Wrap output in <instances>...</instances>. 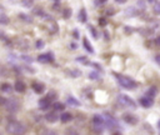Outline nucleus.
Masks as SVG:
<instances>
[{
    "instance_id": "nucleus-18",
    "label": "nucleus",
    "mask_w": 160,
    "mask_h": 135,
    "mask_svg": "<svg viewBox=\"0 0 160 135\" xmlns=\"http://www.w3.org/2000/svg\"><path fill=\"white\" fill-rule=\"evenodd\" d=\"M64 108H65V105L61 103H55L54 104V110L55 111H58V110H64Z\"/></svg>"
},
{
    "instance_id": "nucleus-32",
    "label": "nucleus",
    "mask_w": 160,
    "mask_h": 135,
    "mask_svg": "<svg viewBox=\"0 0 160 135\" xmlns=\"http://www.w3.org/2000/svg\"><path fill=\"white\" fill-rule=\"evenodd\" d=\"M149 1H150V3H151V1H154V0H149Z\"/></svg>"
},
{
    "instance_id": "nucleus-33",
    "label": "nucleus",
    "mask_w": 160,
    "mask_h": 135,
    "mask_svg": "<svg viewBox=\"0 0 160 135\" xmlns=\"http://www.w3.org/2000/svg\"><path fill=\"white\" fill-rule=\"evenodd\" d=\"M56 1H58V0H56Z\"/></svg>"
},
{
    "instance_id": "nucleus-21",
    "label": "nucleus",
    "mask_w": 160,
    "mask_h": 135,
    "mask_svg": "<svg viewBox=\"0 0 160 135\" xmlns=\"http://www.w3.org/2000/svg\"><path fill=\"white\" fill-rule=\"evenodd\" d=\"M46 98L49 99L50 101H53V100H55V99H56V93H55V91H50L49 94H48Z\"/></svg>"
},
{
    "instance_id": "nucleus-11",
    "label": "nucleus",
    "mask_w": 160,
    "mask_h": 135,
    "mask_svg": "<svg viewBox=\"0 0 160 135\" xmlns=\"http://www.w3.org/2000/svg\"><path fill=\"white\" fill-rule=\"evenodd\" d=\"M50 105H52V101H50L48 98H43V99L39 100V108L42 110H46Z\"/></svg>"
},
{
    "instance_id": "nucleus-23",
    "label": "nucleus",
    "mask_w": 160,
    "mask_h": 135,
    "mask_svg": "<svg viewBox=\"0 0 160 135\" xmlns=\"http://www.w3.org/2000/svg\"><path fill=\"white\" fill-rule=\"evenodd\" d=\"M9 19L6 15H0V24H8Z\"/></svg>"
},
{
    "instance_id": "nucleus-10",
    "label": "nucleus",
    "mask_w": 160,
    "mask_h": 135,
    "mask_svg": "<svg viewBox=\"0 0 160 135\" xmlns=\"http://www.w3.org/2000/svg\"><path fill=\"white\" fill-rule=\"evenodd\" d=\"M104 123L106 124L109 128H115V126H118L116 120H115L113 116H109V115H106V116L104 118Z\"/></svg>"
},
{
    "instance_id": "nucleus-4",
    "label": "nucleus",
    "mask_w": 160,
    "mask_h": 135,
    "mask_svg": "<svg viewBox=\"0 0 160 135\" xmlns=\"http://www.w3.org/2000/svg\"><path fill=\"white\" fill-rule=\"evenodd\" d=\"M118 101L120 103V105H123V106H127V108H135L134 100L130 99L127 95H124V94H120L118 96Z\"/></svg>"
},
{
    "instance_id": "nucleus-30",
    "label": "nucleus",
    "mask_w": 160,
    "mask_h": 135,
    "mask_svg": "<svg viewBox=\"0 0 160 135\" xmlns=\"http://www.w3.org/2000/svg\"><path fill=\"white\" fill-rule=\"evenodd\" d=\"M105 1H106V0H96V4H103Z\"/></svg>"
},
{
    "instance_id": "nucleus-3",
    "label": "nucleus",
    "mask_w": 160,
    "mask_h": 135,
    "mask_svg": "<svg viewBox=\"0 0 160 135\" xmlns=\"http://www.w3.org/2000/svg\"><path fill=\"white\" fill-rule=\"evenodd\" d=\"M3 106H4V108L8 110L9 113H16V111H18V110L20 109V104H19V101H18L16 99H14V98L6 99Z\"/></svg>"
},
{
    "instance_id": "nucleus-9",
    "label": "nucleus",
    "mask_w": 160,
    "mask_h": 135,
    "mask_svg": "<svg viewBox=\"0 0 160 135\" xmlns=\"http://www.w3.org/2000/svg\"><path fill=\"white\" fill-rule=\"evenodd\" d=\"M140 104L144 108H150V106H153V104H154V100H153V98H149V96L145 95L144 98L140 99Z\"/></svg>"
},
{
    "instance_id": "nucleus-5",
    "label": "nucleus",
    "mask_w": 160,
    "mask_h": 135,
    "mask_svg": "<svg viewBox=\"0 0 160 135\" xmlns=\"http://www.w3.org/2000/svg\"><path fill=\"white\" fill-rule=\"evenodd\" d=\"M93 125L96 129V131H103V126L105 125L104 118L101 115H94L93 118Z\"/></svg>"
},
{
    "instance_id": "nucleus-2",
    "label": "nucleus",
    "mask_w": 160,
    "mask_h": 135,
    "mask_svg": "<svg viewBox=\"0 0 160 135\" xmlns=\"http://www.w3.org/2000/svg\"><path fill=\"white\" fill-rule=\"evenodd\" d=\"M115 77H116L119 84H120L123 88L129 89V90L137 88V83L133 80V79H130L129 77H124V75H119V74H115Z\"/></svg>"
},
{
    "instance_id": "nucleus-27",
    "label": "nucleus",
    "mask_w": 160,
    "mask_h": 135,
    "mask_svg": "<svg viewBox=\"0 0 160 135\" xmlns=\"http://www.w3.org/2000/svg\"><path fill=\"white\" fill-rule=\"evenodd\" d=\"M99 24L100 25H103V26H105L108 24V21H106V19H104V18H101V19H99Z\"/></svg>"
},
{
    "instance_id": "nucleus-31",
    "label": "nucleus",
    "mask_w": 160,
    "mask_h": 135,
    "mask_svg": "<svg viewBox=\"0 0 160 135\" xmlns=\"http://www.w3.org/2000/svg\"><path fill=\"white\" fill-rule=\"evenodd\" d=\"M116 3H120V4H124V3H127V0H115Z\"/></svg>"
},
{
    "instance_id": "nucleus-20",
    "label": "nucleus",
    "mask_w": 160,
    "mask_h": 135,
    "mask_svg": "<svg viewBox=\"0 0 160 135\" xmlns=\"http://www.w3.org/2000/svg\"><path fill=\"white\" fill-rule=\"evenodd\" d=\"M21 3H23V5L25 6V8H30V6L33 5L34 0H21Z\"/></svg>"
},
{
    "instance_id": "nucleus-1",
    "label": "nucleus",
    "mask_w": 160,
    "mask_h": 135,
    "mask_svg": "<svg viewBox=\"0 0 160 135\" xmlns=\"http://www.w3.org/2000/svg\"><path fill=\"white\" fill-rule=\"evenodd\" d=\"M6 131L10 134H24L25 133V126L16 120H11L6 126Z\"/></svg>"
},
{
    "instance_id": "nucleus-7",
    "label": "nucleus",
    "mask_w": 160,
    "mask_h": 135,
    "mask_svg": "<svg viewBox=\"0 0 160 135\" xmlns=\"http://www.w3.org/2000/svg\"><path fill=\"white\" fill-rule=\"evenodd\" d=\"M38 60L40 61V63H52V61L54 60V58H53V54L46 53V54L39 55V56H38Z\"/></svg>"
},
{
    "instance_id": "nucleus-12",
    "label": "nucleus",
    "mask_w": 160,
    "mask_h": 135,
    "mask_svg": "<svg viewBox=\"0 0 160 135\" xmlns=\"http://www.w3.org/2000/svg\"><path fill=\"white\" fill-rule=\"evenodd\" d=\"M31 88L36 94H42V93L44 91V89H45V86H44V84H42V83H33Z\"/></svg>"
},
{
    "instance_id": "nucleus-16",
    "label": "nucleus",
    "mask_w": 160,
    "mask_h": 135,
    "mask_svg": "<svg viewBox=\"0 0 160 135\" xmlns=\"http://www.w3.org/2000/svg\"><path fill=\"white\" fill-rule=\"evenodd\" d=\"M79 20L81 23H85L86 21V11H85V9H81L80 13H79Z\"/></svg>"
},
{
    "instance_id": "nucleus-25",
    "label": "nucleus",
    "mask_w": 160,
    "mask_h": 135,
    "mask_svg": "<svg viewBox=\"0 0 160 135\" xmlns=\"http://www.w3.org/2000/svg\"><path fill=\"white\" fill-rule=\"evenodd\" d=\"M70 15H71V10L70 9H65V10H64V18L68 19Z\"/></svg>"
},
{
    "instance_id": "nucleus-13",
    "label": "nucleus",
    "mask_w": 160,
    "mask_h": 135,
    "mask_svg": "<svg viewBox=\"0 0 160 135\" xmlns=\"http://www.w3.org/2000/svg\"><path fill=\"white\" fill-rule=\"evenodd\" d=\"M14 89H15L18 93H24V91L26 90V85L24 84L21 80H16L15 85H14Z\"/></svg>"
},
{
    "instance_id": "nucleus-19",
    "label": "nucleus",
    "mask_w": 160,
    "mask_h": 135,
    "mask_svg": "<svg viewBox=\"0 0 160 135\" xmlns=\"http://www.w3.org/2000/svg\"><path fill=\"white\" fill-rule=\"evenodd\" d=\"M1 90L4 93H11V86H10L9 84H3L1 85Z\"/></svg>"
},
{
    "instance_id": "nucleus-26",
    "label": "nucleus",
    "mask_w": 160,
    "mask_h": 135,
    "mask_svg": "<svg viewBox=\"0 0 160 135\" xmlns=\"http://www.w3.org/2000/svg\"><path fill=\"white\" fill-rule=\"evenodd\" d=\"M36 48H38V49H42V48H44V41L43 40H38V41H36Z\"/></svg>"
},
{
    "instance_id": "nucleus-22",
    "label": "nucleus",
    "mask_w": 160,
    "mask_h": 135,
    "mask_svg": "<svg viewBox=\"0 0 160 135\" xmlns=\"http://www.w3.org/2000/svg\"><path fill=\"white\" fill-rule=\"evenodd\" d=\"M68 103H69L70 105H74V106H79V103H78V101H76V100L74 99V98H71V96H70L69 99H68Z\"/></svg>"
},
{
    "instance_id": "nucleus-15",
    "label": "nucleus",
    "mask_w": 160,
    "mask_h": 135,
    "mask_svg": "<svg viewBox=\"0 0 160 135\" xmlns=\"http://www.w3.org/2000/svg\"><path fill=\"white\" fill-rule=\"evenodd\" d=\"M83 44H84V46H85V49H86L88 51H90V53H94V49L91 48V45L89 44V41H88L86 38H84L83 39Z\"/></svg>"
},
{
    "instance_id": "nucleus-14",
    "label": "nucleus",
    "mask_w": 160,
    "mask_h": 135,
    "mask_svg": "<svg viewBox=\"0 0 160 135\" xmlns=\"http://www.w3.org/2000/svg\"><path fill=\"white\" fill-rule=\"evenodd\" d=\"M71 119H73V115H71L70 113H64L63 115L60 116V120L63 123H68V122H70Z\"/></svg>"
},
{
    "instance_id": "nucleus-24",
    "label": "nucleus",
    "mask_w": 160,
    "mask_h": 135,
    "mask_svg": "<svg viewBox=\"0 0 160 135\" xmlns=\"http://www.w3.org/2000/svg\"><path fill=\"white\" fill-rule=\"evenodd\" d=\"M89 30H90V32H91V34H93V36L95 38V39H98V38H99V35H98V33H96V30H95L94 29V28L93 26H89Z\"/></svg>"
},
{
    "instance_id": "nucleus-28",
    "label": "nucleus",
    "mask_w": 160,
    "mask_h": 135,
    "mask_svg": "<svg viewBox=\"0 0 160 135\" xmlns=\"http://www.w3.org/2000/svg\"><path fill=\"white\" fill-rule=\"evenodd\" d=\"M20 18H21V19H24V20H26V21H31V19H29V18H26V15H25V14H20Z\"/></svg>"
},
{
    "instance_id": "nucleus-29",
    "label": "nucleus",
    "mask_w": 160,
    "mask_h": 135,
    "mask_svg": "<svg viewBox=\"0 0 160 135\" xmlns=\"http://www.w3.org/2000/svg\"><path fill=\"white\" fill-rule=\"evenodd\" d=\"M5 100H6V99H4V98H3V96H0V106H3V105H4Z\"/></svg>"
},
{
    "instance_id": "nucleus-6",
    "label": "nucleus",
    "mask_w": 160,
    "mask_h": 135,
    "mask_svg": "<svg viewBox=\"0 0 160 135\" xmlns=\"http://www.w3.org/2000/svg\"><path fill=\"white\" fill-rule=\"evenodd\" d=\"M123 120L128 124H131V125H135V124L138 123V118L135 115H133V114H124Z\"/></svg>"
},
{
    "instance_id": "nucleus-17",
    "label": "nucleus",
    "mask_w": 160,
    "mask_h": 135,
    "mask_svg": "<svg viewBox=\"0 0 160 135\" xmlns=\"http://www.w3.org/2000/svg\"><path fill=\"white\" fill-rule=\"evenodd\" d=\"M156 95V89L155 88H150L146 91V96H149V98H154Z\"/></svg>"
},
{
    "instance_id": "nucleus-8",
    "label": "nucleus",
    "mask_w": 160,
    "mask_h": 135,
    "mask_svg": "<svg viewBox=\"0 0 160 135\" xmlns=\"http://www.w3.org/2000/svg\"><path fill=\"white\" fill-rule=\"evenodd\" d=\"M45 119H46L49 123H55V122H58V120L60 119V115L55 111V110H54V111L46 114V115H45Z\"/></svg>"
}]
</instances>
